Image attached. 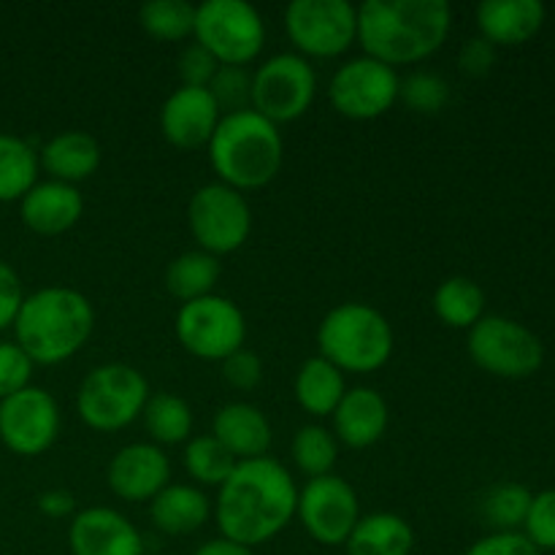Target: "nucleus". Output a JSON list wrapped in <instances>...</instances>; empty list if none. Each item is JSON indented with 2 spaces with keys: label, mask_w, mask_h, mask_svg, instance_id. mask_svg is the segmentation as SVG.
Listing matches in <instances>:
<instances>
[{
  "label": "nucleus",
  "mask_w": 555,
  "mask_h": 555,
  "mask_svg": "<svg viewBox=\"0 0 555 555\" xmlns=\"http://www.w3.org/2000/svg\"><path fill=\"white\" fill-rule=\"evenodd\" d=\"M298 486L287 466L276 459L238 461L217 488L215 520L220 537L244 547H260L296 520Z\"/></svg>",
  "instance_id": "f257e3e1"
},
{
  "label": "nucleus",
  "mask_w": 555,
  "mask_h": 555,
  "mask_svg": "<svg viewBox=\"0 0 555 555\" xmlns=\"http://www.w3.org/2000/svg\"><path fill=\"white\" fill-rule=\"evenodd\" d=\"M453 9L444 0H366L358 5V43L366 57L399 68L444 47Z\"/></svg>",
  "instance_id": "f03ea898"
},
{
  "label": "nucleus",
  "mask_w": 555,
  "mask_h": 555,
  "mask_svg": "<svg viewBox=\"0 0 555 555\" xmlns=\"http://www.w3.org/2000/svg\"><path fill=\"white\" fill-rule=\"evenodd\" d=\"M95 309L85 293L65 285H49L22 301L14 320L16 345L36 366L70 361L90 341Z\"/></svg>",
  "instance_id": "7ed1b4c3"
},
{
  "label": "nucleus",
  "mask_w": 555,
  "mask_h": 555,
  "mask_svg": "<svg viewBox=\"0 0 555 555\" xmlns=\"http://www.w3.org/2000/svg\"><path fill=\"white\" fill-rule=\"evenodd\" d=\"M209 163L217 182L247 193L260 190L276 179L285 160V141L280 125L266 119L255 108L222 114L209 141Z\"/></svg>",
  "instance_id": "20e7f679"
},
{
  "label": "nucleus",
  "mask_w": 555,
  "mask_h": 555,
  "mask_svg": "<svg viewBox=\"0 0 555 555\" xmlns=\"http://www.w3.org/2000/svg\"><path fill=\"white\" fill-rule=\"evenodd\" d=\"M318 347V356L334 363L341 374H374L393 356L396 336L377 307L345 301L320 323Z\"/></svg>",
  "instance_id": "39448f33"
},
{
  "label": "nucleus",
  "mask_w": 555,
  "mask_h": 555,
  "mask_svg": "<svg viewBox=\"0 0 555 555\" xmlns=\"http://www.w3.org/2000/svg\"><path fill=\"white\" fill-rule=\"evenodd\" d=\"M150 383L130 363L95 366L76 390V412L92 431L114 434L135 423L150 401Z\"/></svg>",
  "instance_id": "423d86ee"
},
{
  "label": "nucleus",
  "mask_w": 555,
  "mask_h": 555,
  "mask_svg": "<svg viewBox=\"0 0 555 555\" xmlns=\"http://www.w3.org/2000/svg\"><path fill=\"white\" fill-rule=\"evenodd\" d=\"M195 43L220 65L253 63L266 47V22L247 0H204L195 5Z\"/></svg>",
  "instance_id": "0eeeda50"
},
{
  "label": "nucleus",
  "mask_w": 555,
  "mask_h": 555,
  "mask_svg": "<svg viewBox=\"0 0 555 555\" xmlns=\"http://www.w3.org/2000/svg\"><path fill=\"white\" fill-rule=\"evenodd\" d=\"M469 358L486 374L502 379H526L545 363V347L529 325L504 314H486L466 336Z\"/></svg>",
  "instance_id": "6e6552de"
},
{
  "label": "nucleus",
  "mask_w": 555,
  "mask_h": 555,
  "mask_svg": "<svg viewBox=\"0 0 555 555\" xmlns=\"http://www.w3.org/2000/svg\"><path fill=\"white\" fill-rule=\"evenodd\" d=\"M173 331L184 350L201 361H225L247 341V318L231 298L211 293L179 307Z\"/></svg>",
  "instance_id": "1a4fd4ad"
},
{
  "label": "nucleus",
  "mask_w": 555,
  "mask_h": 555,
  "mask_svg": "<svg viewBox=\"0 0 555 555\" xmlns=\"http://www.w3.org/2000/svg\"><path fill=\"white\" fill-rule=\"evenodd\" d=\"M188 225L198 249L220 258L247 244L253 233V209L238 190L222 182H206L190 195Z\"/></svg>",
  "instance_id": "9d476101"
},
{
  "label": "nucleus",
  "mask_w": 555,
  "mask_h": 555,
  "mask_svg": "<svg viewBox=\"0 0 555 555\" xmlns=\"http://www.w3.org/2000/svg\"><path fill=\"white\" fill-rule=\"evenodd\" d=\"M285 33L301 57L331 60L358 41V5L350 0H293Z\"/></svg>",
  "instance_id": "9b49d317"
},
{
  "label": "nucleus",
  "mask_w": 555,
  "mask_h": 555,
  "mask_svg": "<svg viewBox=\"0 0 555 555\" xmlns=\"http://www.w3.org/2000/svg\"><path fill=\"white\" fill-rule=\"evenodd\" d=\"M318 95V74L298 52L263 60L253 74V108L274 125L304 117Z\"/></svg>",
  "instance_id": "f8f14e48"
},
{
  "label": "nucleus",
  "mask_w": 555,
  "mask_h": 555,
  "mask_svg": "<svg viewBox=\"0 0 555 555\" xmlns=\"http://www.w3.org/2000/svg\"><path fill=\"white\" fill-rule=\"evenodd\" d=\"M399 81L396 68L361 54L334 70L328 101L347 119H377L399 101Z\"/></svg>",
  "instance_id": "ddd939ff"
},
{
  "label": "nucleus",
  "mask_w": 555,
  "mask_h": 555,
  "mask_svg": "<svg viewBox=\"0 0 555 555\" xmlns=\"http://www.w3.org/2000/svg\"><path fill=\"white\" fill-rule=\"evenodd\" d=\"M296 518L314 542L339 547L350 540L352 529L361 520V502L345 477H314L298 491Z\"/></svg>",
  "instance_id": "4468645a"
},
{
  "label": "nucleus",
  "mask_w": 555,
  "mask_h": 555,
  "mask_svg": "<svg viewBox=\"0 0 555 555\" xmlns=\"http://www.w3.org/2000/svg\"><path fill=\"white\" fill-rule=\"evenodd\" d=\"M60 406L49 390L27 385L0 401V442L22 459H36L54 448L60 437Z\"/></svg>",
  "instance_id": "2eb2a0df"
},
{
  "label": "nucleus",
  "mask_w": 555,
  "mask_h": 555,
  "mask_svg": "<svg viewBox=\"0 0 555 555\" xmlns=\"http://www.w3.org/2000/svg\"><path fill=\"white\" fill-rule=\"evenodd\" d=\"M106 482L117 499L130 504L152 502L166 486H171V461L166 450L152 442H133L112 455Z\"/></svg>",
  "instance_id": "dca6fc26"
},
{
  "label": "nucleus",
  "mask_w": 555,
  "mask_h": 555,
  "mask_svg": "<svg viewBox=\"0 0 555 555\" xmlns=\"http://www.w3.org/2000/svg\"><path fill=\"white\" fill-rule=\"evenodd\" d=\"M222 112L206 87H177L160 106V133L184 152L209 146Z\"/></svg>",
  "instance_id": "f3484780"
},
{
  "label": "nucleus",
  "mask_w": 555,
  "mask_h": 555,
  "mask_svg": "<svg viewBox=\"0 0 555 555\" xmlns=\"http://www.w3.org/2000/svg\"><path fill=\"white\" fill-rule=\"evenodd\" d=\"M70 555H144V537L112 507H87L70 518Z\"/></svg>",
  "instance_id": "a211bd4d"
},
{
  "label": "nucleus",
  "mask_w": 555,
  "mask_h": 555,
  "mask_svg": "<svg viewBox=\"0 0 555 555\" xmlns=\"http://www.w3.org/2000/svg\"><path fill=\"white\" fill-rule=\"evenodd\" d=\"M85 215V198L79 188L54 179L36 182L20 201V217L27 231L52 238L68 233Z\"/></svg>",
  "instance_id": "6ab92c4d"
},
{
  "label": "nucleus",
  "mask_w": 555,
  "mask_h": 555,
  "mask_svg": "<svg viewBox=\"0 0 555 555\" xmlns=\"http://www.w3.org/2000/svg\"><path fill=\"white\" fill-rule=\"evenodd\" d=\"M336 442L352 450H366L385 437L390 423L388 401L374 388H350L334 410Z\"/></svg>",
  "instance_id": "aec40b11"
},
{
  "label": "nucleus",
  "mask_w": 555,
  "mask_h": 555,
  "mask_svg": "<svg viewBox=\"0 0 555 555\" xmlns=\"http://www.w3.org/2000/svg\"><path fill=\"white\" fill-rule=\"evenodd\" d=\"M211 437L228 450L236 461L263 459L271 448V423L263 410L249 401H231L215 412Z\"/></svg>",
  "instance_id": "412c9836"
},
{
  "label": "nucleus",
  "mask_w": 555,
  "mask_h": 555,
  "mask_svg": "<svg viewBox=\"0 0 555 555\" xmlns=\"http://www.w3.org/2000/svg\"><path fill=\"white\" fill-rule=\"evenodd\" d=\"M480 38L493 47H520L545 25V5L540 0H482L475 11Z\"/></svg>",
  "instance_id": "4be33fe9"
},
{
  "label": "nucleus",
  "mask_w": 555,
  "mask_h": 555,
  "mask_svg": "<svg viewBox=\"0 0 555 555\" xmlns=\"http://www.w3.org/2000/svg\"><path fill=\"white\" fill-rule=\"evenodd\" d=\"M103 150L95 135L85 130H63L52 135L38 152V166L49 173V179L65 184L87 182L101 168Z\"/></svg>",
  "instance_id": "5701e85b"
},
{
  "label": "nucleus",
  "mask_w": 555,
  "mask_h": 555,
  "mask_svg": "<svg viewBox=\"0 0 555 555\" xmlns=\"http://www.w3.org/2000/svg\"><path fill=\"white\" fill-rule=\"evenodd\" d=\"M211 513L215 509H211L209 496L188 482H171L150 502L152 524L168 537H184L204 529Z\"/></svg>",
  "instance_id": "b1692460"
},
{
  "label": "nucleus",
  "mask_w": 555,
  "mask_h": 555,
  "mask_svg": "<svg viewBox=\"0 0 555 555\" xmlns=\"http://www.w3.org/2000/svg\"><path fill=\"white\" fill-rule=\"evenodd\" d=\"M347 555H412L415 529L399 513H369L345 542Z\"/></svg>",
  "instance_id": "393cba45"
},
{
  "label": "nucleus",
  "mask_w": 555,
  "mask_h": 555,
  "mask_svg": "<svg viewBox=\"0 0 555 555\" xmlns=\"http://www.w3.org/2000/svg\"><path fill=\"white\" fill-rule=\"evenodd\" d=\"M293 393L298 406L312 417H328L339 406L341 396L347 393L345 374L328 363L325 358L312 356L298 366L293 379Z\"/></svg>",
  "instance_id": "a878e982"
},
{
  "label": "nucleus",
  "mask_w": 555,
  "mask_h": 555,
  "mask_svg": "<svg viewBox=\"0 0 555 555\" xmlns=\"http://www.w3.org/2000/svg\"><path fill=\"white\" fill-rule=\"evenodd\" d=\"M222 266L220 258L204 253V249H188V253L177 255V258L168 263L166 276V291L171 293L177 301L188 304L195 301V298L211 296L220 282Z\"/></svg>",
  "instance_id": "bb28decb"
},
{
  "label": "nucleus",
  "mask_w": 555,
  "mask_h": 555,
  "mask_svg": "<svg viewBox=\"0 0 555 555\" xmlns=\"http://www.w3.org/2000/svg\"><path fill=\"white\" fill-rule=\"evenodd\" d=\"M434 314L448 328L469 331L486 318V291L472 276H448L434 291Z\"/></svg>",
  "instance_id": "cd10ccee"
},
{
  "label": "nucleus",
  "mask_w": 555,
  "mask_h": 555,
  "mask_svg": "<svg viewBox=\"0 0 555 555\" xmlns=\"http://www.w3.org/2000/svg\"><path fill=\"white\" fill-rule=\"evenodd\" d=\"M38 150L14 133H0V204L25 198L38 182Z\"/></svg>",
  "instance_id": "c85d7f7f"
},
{
  "label": "nucleus",
  "mask_w": 555,
  "mask_h": 555,
  "mask_svg": "<svg viewBox=\"0 0 555 555\" xmlns=\"http://www.w3.org/2000/svg\"><path fill=\"white\" fill-rule=\"evenodd\" d=\"M144 428L157 448H171V444H184L193 434V410L182 396L173 393H152L146 401Z\"/></svg>",
  "instance_id": "c756f323"
},
{
  "label": "nucleus",
  "mask_w": 555,
  "mask_h": 555,
  "mask_svg": "<svg viewBox=\"0 0 555 555\" xmlns=\"http://www.w3.org/2000/svg\"><path fill=\"white\" fill-rule=\"evenodd\" d=\"M291 459L296 469L307 475L309 480L334 475V466L339 461V442H336L334 431H328L320 423H309L293 434Z\"/></svg>",
  "instance_id": "7c9ffc66"
},
{
  "label": "nucleus",
  "mask_w": 555,
  "mask_h": 555,
  "mask_svg": "<svg viewBox=\"0 0 555 555\" xmlns=\"http://www.w3.org/2000/svg\"><path fill=\"white\" fill-rule=\"evenodd\" d=\"M182 464L198 486L220 488L236 469L238 461L211 434H201V437H190L184 442Z\"/></svg>",
  "instance_id": "2f4dec72"
},
{
  "label": "nucleus",
  "mask_w": 555,
  "mask_h": 555,
  "mask_svg": "<svg viewBox=\"0 0 555 555\" xmlns=\"http://www.w3.org/2000/svg\"><path fill=\"white\" fill-rule=\"evenodd\" d=\"M139 22L157 41H184L195 30V5L188 0H150L139 9Z\"/></svg>",
  "instance_id": "473e14b6"
},
{
  "label": "nucleus",
  "mask_w": 555,
  "mask_h": 555,
  "mask_svg": "<svg viewBox=\"0 0 555 555\" xmlns=\"http://www.w3.org/2000/svg\"><path fill=\"white\" fill-rule=\"evenodd\" d=\"M534 493L520 482H499L482 499V518L496 531L524 529L526 513Z\"/></svg>",
  "instance_id": "72a5a7b5"
},
{
  "label": "nucleus",
  "mask_w": 555,
  "mask_h": 555,
  "mask_svg": "<svg viewBox=\"0 0 555 555\" xmlns=\"http://www.w3.org/2000/svg\"><path fill=\"white\" fill-rule=\"evenodd\" d=\"M399 101L415 114H439L450 101V85L434 70H412L399 81Z\"/></svg>",
  "instance_id": "f704fd0d"
},
{
  "label": "nucleus",
  "mask_w": 555,
  "mask_h": 555,
  "mask_svg": "<svg viewBox=\"0 0 555 555\" xmlns=\"http://www.w3.org/2000/svg\"><path fill=\"white\" fill-rule=\"evenodd\" d=\"M206 90L217 101L222 114L244 112L253 108V74L247 68H236V65H220L215 79L209 81Z\"/></svg>",
  "instance_id": "c9c22d12"
},
{
  "label": "nucleus",
  "mask_w": 555,
  "mask_h": 555,
  "mask_svg": "<svg viewBox=\"0 0 555 555\" xmlns=\"http://www.w3.org/2000/svg\"><path fill=\"white\" fill-rule=\"evenodd\" d=\"M520 534L540 553L555 551V488H547V491H540L531 496L529 513H526L524 531Z\"/></svg>",
  "instance_id": "e433bc0d"
},
{
  "label": "nucleus",
  "mask_w": 555,
  "mask_h": 555,
  "mask_svg": "<svg viewBox=\"0 0 555 555\" xmlns=\"http://www.w3.org/2000/svg\"><path fill=\"white\" fill-rule=\"evenodd\" d=\"M36 363L16 341H0V401L30 385Z\"/></svg>",
  "instance_id": "4c0bfd02"
},
{
  "label": "nucleus",
  "mask_w": 555,
  "mask_h": 555,
  "mask_svg": "<svg viewBox=\"0 0 555 555\" xmlns=\"http://www.w3.org/2000/svg\"><path fill=\"white\" fill-rule=\"evenodd\" d=\"M217 68H220V63H217V60L211 57L201 43L193 41L179 52L177 70L184 87H209V81L215 79Z\"/></svg>",
  "instance_id": "58836bf2"
},
{
  "label": "nucleus",
  "mask_w": 555,
  "mask_h": 555,
  "mask_svg": "<svg viewBox=\"0 0 555 555\" xmlns=\"http://www.w3.org/2000/svg\"><path fill=\"white\" fill-rule=\"evenodd\" d=\"M222 377L236 390H255L263 383V361L253 350L242 347L222 361Z\"/></svg>",
  "instance_id": "ea45409f"
},
{
  "label": "nucleus",
  "mask_w": 555,
  "mask_h": 555,
  "mask_svg": "<svg viewBox=\"0 0 555 555\" xmlns=\"http://www.w3.org/2000/svg\"><path fill=\"white\" fill-rule=\"evenodd\" d=\"M464 555H542L520 531H493L482 537Z\"/></svg>",
  "instance_id": "a19ab883"
},
{
  "label": "nucleus",
  "mask_w": 555,
  "mask_h": 555,
  "mask_svg": "<svg viewBox=\"0 0 555 555\" xmlns=\"http://www.w3.org/2000/svg\"><path fill=\"white\" fill-rule=\"evenodd\" d=\"M22 301H25V291H22L20 274L5 260H0V331L14 328Z\"/></svg>",
  "instance_id": "79ce46f5"
},
{
  "label": "nucleus",
  "mask_w": 555,
  "mask_h": 555,
  "mask_svg": "<svg viewBox=\"0 0 555 555\" xmlns=\"http://www.w3.org/2000/svg\"><path fill=\"white\" fill-rule=\"evenodd\" d=\"M459 65L466 76H488L496 65V47L486 38H469L459 52Z\"/></svg>",
  "instance_id": "37998d69"
},
{
  "label": "nucleus",
  "mask_w": 555,
  "mask_h": 555,
  "mask_svg": "<svg viewBox=\"0 0 555 555\" xmlns=\"http://www.w3.org/2000/svg\"><path fill=\"white\" fill-rule=\"evenodd\" d=\"M38 509H41L47 518H74L76 515V499L74 493L65 491V488H49L38 496Z\"/></svg>",
  "instance_id": "c03bdc74"
},
{
  "label": "nucleus",
  "mask_w": 555,
  "mask_h": 555,
  "mask_svg": "<svg viewBox=\"0 0 555 555\" xmlns=\"http://www.w3.org/2000/svg\"><path fill=\"white\" fill-rule=\"evenodd\" d=\"M193 555H255L253 547H244L238 542L225 540V537H217V540L204 542Z\"/></svg>",
  "instance_id": "a18cd8bd"
}]
</instances>
